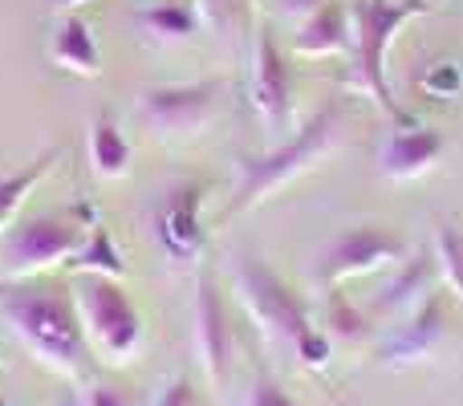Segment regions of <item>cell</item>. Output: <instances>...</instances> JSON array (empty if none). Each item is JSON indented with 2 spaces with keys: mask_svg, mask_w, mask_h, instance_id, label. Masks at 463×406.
Returning <instances> with one entry per match:
<instances>
[{
  "mask_svg": "<svg viewBox=\"0 0 463 406\" xmlns=\"http://www.w3.org/2000/svg\"><path fill=\"white\" fill-rule=\"evenodd\" d=\"M0 317L13 329V337L41 362L45 370L61 378L81 374V358H86V337L78 326V309H73L70 288L61 285H37V280H21L0 293Z\"/></svg>",
  "mask_w": 463,
  "mask_h": 406,
  "instance_id": "cell-1",
  "label": "cell"
},
{
  "mask_svg": "<svg viewBox=\"0 0 463 406\" xmlns=\"http://www.w3.org/2000/svg\"><path fill=\"white\" fill-rule=\"evenodd\" d=\"M342 127H345L342 102H326L297 135H288L285 143H277L269 155H260V159H248L244 167H240L236 192H232V200H228V215H240V212H248V207L264 203L272 192H280V187L293 184L297 175L317 167V163L334 151Z\"/></svg>",
  "mask_w": 463,
  "mask_h": 406,
  "instance_id": "cell-2",
  "label": "cell"
},
{
  "mask_svg": "<svg viewBox=\"0 0 463 406\" xmlns=\"http://www.w3.org/2000/svg\"><path fill=\"white\" fill-rule=\"evenodd\" d=\"M90 228L94 223H86L73 207H53V212H37L8 223L0 231V280L21 285V280L45 277L57 264H70L73 252L86 244Z\"/></svg>",
  "mask_w": 463,
  "mask_h": 406,
  "instance_id": "cell-3",
  "label": "cell"
},
{
  "mask_svg": "<svg viewBox=\"0 0 463 406\" xmlns=\"http://www.w3.org/2000/svg\"><path fill=\"white\" fill-rule=\"evenodd\" d=\"M73 309H78V326L86 337V350L98 354V362L106 366H127L138 350H143V313L135 309L130 293L122 288V280L110 277H86L78 272L70 285Z\"/></svg>",
  "mask_w": 463,
  "mask_h": 406,
  "instance_id": "cell-4",
  "label": "cell"
},
{
  "mask_svg": "<svg viewBox=\"0 0 463 406\" xmlns=\"http://www.w3.org/2000/svg\"><path fill=\"white\" fill-rule=\"evenodd\" d=\"M427 0H350V16H354V53H358V86L374 94V102L383 106L391 118L411 122L407 110L394 102L391 81H386V49L394 45L399 29L407 21L427 13Z\"/></svg>",
  "mask_w": 463,
  "mask_h": 406,
  "instance_id": "cell-5",
  "label": "cell"
},
{
  "mask_svg": "<svg viewBox=\"0 0 463 406\" xmlns=\"http://www.w3.org/2000/svg\"><path fill=\"white\" fill-rule=\"evenodd\" d=\"M232 288L236 301L244 305V313L252 317V326L269 337L272 345H288L313 326L305 301L256 256H236L232 260Z\"/></svg>",
  "mask_w": 463,
  "mask_h": 406,
  "instance_id": "cell-6",
  "label": "cell"
},
{
  "mask_svg": "<svg viewBox=\"0 0 463 406\" xmlns=\"http://www.w3.org/2000/svg\"><path fill=\"white\" fill-rule=\"evenodd\" d=\"M224 102V81H175V86H146L135 110L155 138L163 143H187L216 122Z\"/></svg>",
  "mask_w": 463,
  "mask_h": 406,
  "instance_id": "cell-7",
  "label": "cell"
},
{
  "mask_svg": "<svg viewBox=\"0 0 463 406\" xmlns=\"http://www.w3.org/2000/svg\"><path fill=\"white\" fill-rule=\"evenodd\" d=\"M411 256V244L402 231L386 228V223H358V228H345L334 244L326 248L317 264L321 285L337 288L354 277H370V272L383 269H399Z\"/></svg>",
  "mask_w": 463,
  "mask_h": 406,
  "instance_id": "cell-8",
  "label": "cell"
},
{
  "mask_svg": "<svg viewBox=\"0 0 463 406\" xmlns=\"http://www.w3.org/2000/svg\"><path fill=\"white\" fill-rule=\"evenodd\" d=\"M203 192L208 187L187 179L163 192V200L155 203L151 228H155V244L167 256L175 269H192L203 256L208 244V231H203Z\"/></svg>",
  "mask_w": 463,
  "mask_h": 406,
  "instance_id": "cell-9",
  "label": "cell"
},
{
  "mask_svg": "<svg viewBox=\"0 0 463 406\" xmlns=\"http://www.w3.org/2000/svg\"><path fill=\"white\" fill-rule=\"evenodd\" d=\"M252 110L260 127L269 130L272 146L285 143V130L293 122V70H288L285 53H280L277 37L269 29H256L252 49Z\"/></svg>",
  "mask_w": 463,
  "mask_h": 406,
  "instance_id": "cell-10",
  "label": "cell"
},
{
  "mask_svg": "<svg viewBox=\"0 0 463 406\" xmlns=\"http://www.w3.org/2000/svg\"><path fill=\"white\" fill-rule=\"evenodd\" d=\"M192 321H195V354H200V366H203V374H208V382L220 391L232 378L236 337H232V326H228L224 297H220L212 277H200V285H195Z\"/></svg>",
  "mask_w": 463,
  "mask_h": 406,
  "instance_id": "cell-11",
  "label": "cell"
},
{
  "mask_svg": "<svg viewBox=\"0 0 463 406\" xmlns=\"http://www.w3.org/2000/svg\"><path fill=\"white\" fill-rule=\"evenodd\" d=\"M448 305H443L439 293H431L419 309L407 313L399 329L391 334V342L383 345V362L386 366H415V362H427L443 350L448 342Z\"/></svg>",
  "mask_w": 463,
  "mask_h": 406,
  "instance_id": "cell-12",
  "label": "cell"
},
{
  "mask_svg": "<svg viewBox=\"0 0 463 406\" xmlns=\"http://www.w3.org/2000/svg\"><path fill=\"white\" fill-rule=\"evenodd\" d=\"M448 151V138L435 127H419V122H402L399 130H391L378 151V163L391 179H419L435 167Z\"/></svg>",
  "mask_w": 463,
  "mask_h": 406,
  "instance_id": "cell-13",
  "label": "cell"
},
{
  "mask_svg": "<svg viewBox=\"0 0 463 406\" xmlns=\"http://www.w3.org/2000/svg\"><path fill=\"white\" fill-rule=\"evenodd\" d=\"M354 37V16L350 0H326L317 13H309L293 33V53L297 57H334L345 53Z\"/></svg>",
  "mask_w": 463,
  "mask_h": 406,
  "instance_id": "cell-14",
  "label": "cell"
},
{
  "mask_svg": "<svg viewBox=\"0 0 463 406\" xmlns=\"http://www.w3.org/2000/svg\"><path fill=\"white\" fill-rule=\"evenodd\" d=\"M49 61L61 73H73V78H98L102 73V49H98L86 16L65 13L57 21L53 41H49Z\"/></svg>",
  "mask_w": 463,
  "mask_h": 406,
  "instance_id": "cell-15",
  "label": "cell"
},
{
  "mask_svg": "<svg viewBox=\"0 0 463 406\" xmlns=\"http://www.w3.org/2000/svg\"><path fill=\"white\" fill-rule=\"evenodd\" d=\"M431 280H435V256L431 252H419V256H407L394 272V280L378 293L374 309L378 313H411L431 297Z\"/></svg>",
  "mask_w": 463,
  "mask_h": 406,
  "instance_id": "cell-16",
  "label": "cell"
},
{
  "mask_svg": "<svg viewBox=\"0 0 463 406\" xmlns=\"http://www.w3.org/2000/svg\"><path fill=\"white\" fill-rule=\"evenodd\" d=\"M90 167H94L98 179H106V184H114V179H127L130 175V163H135V151H130L127 135L118 130V122L110 118L106 110H98L94 118H90Z\"/></svg>",
  "mask_w": 463,
  "mask_h": 406,
  "instance_id": "cell-17",
  "label": "cell"
},
{
  "mask_svg": "<svg viewBox=\"0 0 463 406\" xmlns=\"http://www.w3.org/2000/svg\"><path fill=\"white\" fill-rule=\"evenodd\" d=\"M138 24L151 33L155 41H187L200 29V13L187 0H155V5L138 8Z\"/></svg>",
  "mask_w": 463,
  "mask_h": 406,
  "instance_id": "cell-18",
  "label": "cell"
},
{
  "mask_svg": "<svg viewBox=\"0 0 463 406\" xmlns=\"http://www.w3.org/2000/svg\"><path fill=\"white\" fill-rule=\"evenodd\" d=\"M73 272H86V277H110V280H122L127 277V260H122L118 244L110 240V228L94 223L86 231V244L73 252Z\"/></svg>",
  "mask_w": 463,
  "mask_h": 406,
  "instance_id": "cell-19",
  "label": "cell"
},
{
  "mask_svg": "<svg viewBox=\"0 0 463 406\" xmlns=\"http://www.w3.org/2000/svg\"><path fill=\"white\" fill-rule=\"evenodd\" d=\"M61 159V151H49V155H37V159L29 163L24 171H13V175H0V231L13 223L16 207L29 200L33 192H37V184L53 171V163Z\"/></svg>",
  "mask_w": 463,
  "mask_h": 406,
  "instance_id": "cell-20",
  "label": "cell"
},
{
  "mask_svg": "<svg viewBox=\"0 0 463 406\" xmlns=\"http://www.w3.org/2000/svg\"><path fill=\"white\" fill-rule=\"evenodd\" d=\"M435 272L443 277V285L463 301V228L459 223H448L443 220L435 228Z\"/></svg>",
  "mask_w": 463,
  "mask_h": 406,
  "instance_id": "cell-21",
  "label": "cell"
},
{
  "mask_svg": "<svg viewBox=\"0 0 463 406\" xmlns=\"http://www.w3.org/2000/svg\"><path fill=\"white\" fill-rule=\"evenodd\" d=\"M195 13L216 37L236 41L252 21V0H195Z\"/></svg>",
  "mask_w": 463,
  "mask_h": 406,
  "instance_id": "cell-22",
  "label": "cell"
},
{
  "mask_svg": "<svg viewBox=\"0 0 463 406\" xmlns=\"http://www.w3.org/2000/svg\"><path fill=\"white\" fill-rule=\"evenodd\" d=\"M326 334L337 337V342H362V337H366V317H362L345 297H334V301H329V329Z\"/></svg>",
  "mask_w": 463,
  "mask_h": 406,
  "instance_id": "cell-23",
  "label": "cell"
},
{
  "mask_svg": "<svg viewBox=\"0 0 463 406\" xmlns=\"http://www.w3.org/2000/svg\"><path fill=\"white\" fill-rule=\"evenodd\" d=\"M293 354H297V362H301V366L321 370V366H329V358H334V337H329L326 329L309 326V329H305V334L293 342Z\"/></svg>",
  "mask_w": 463,
  "mask_h": 406,
  "instance_id": "cell-24",
  "label": "cell"
},
{
  "mask_svg": "<svg viewBox=\"0 0 463 406\" xmlns=\"http://www.w3.org/2000/svg\"><path fill=\"white\" fill-rule=\"evenodd\" d=\"M151 406H208L200 399V391H195L187 378H171V382H163V391L151 399Z\"/></svg>",
  "mask_w": 463,
  "mask_h": 406,
  "instance_id": "cell-25",
  "label": "cell"
},
{
  "mask_svg": "<svg viewBox=\"0 0 463 406\" xmlns=\"http://www.w3.org/2000/svg\"><path fill=\"white\" fill-rule=\"evenodd\" d=\"M86 406H135L127 386H114V382H90L86 394H81Z\"/></svg>",
  "mask_w": 463,
  "mask_h": 406,
  "instance_id": "cell-26",
  "label": "cell"
},
{
  "mask_svg": "<svg viewBox=\"0 0 463 406\" xmlns=\"http://www.w3.org/2000/svg\"><path fill=\"white\" fill-rule=\"evenodd\" d=\"M463 86V78H459V70L456 65H431V73L423 78V90L427 94H435V98H448V94H456V90Z\"/></svg>",
  "mask_w": 463,
  "mask_h": 406,
  "instance_id": "cell-27",
  "label": "cell"
},
{
  "mask_svg": "<svg viewBox=\"0 0 463 406\" xmlns=\"http://www.w3.org/2000/svg\"><path fill=\"white\" fill-rule=\"evenodd\" d=\"M248 406H301L293 394H285L277 382H256L248 391Z\"/></svg>",
  "mask_w": 463,
  "mask_h": 406,
  "instance_id": "cell-28",
  "label": "cell"
},
{
  "mask_svg": "<svg viewBox=\"0 0 463 406\" xmlns=\"http://www.w3.org/2000/svg\"><path fill=\"white\" fill-rule=\"evenodd\" d=\"M321 5H326V0H272L277 16H288V21H305V16L317 13Z\"/></svg>",
  "mask_w": 463,
  "mask_h": 406,
  "instance_id": "cell-29",
  "label": "cell"
},
{
  "mask_svg": "<svg viewBox=\"0 0 463 406\" xmlns=\"http://www.w3.org/2000/svg\"><path fill=\"white\" fill-rule=\"evenodd\" d=\"M53 5H61V8H70V13H78V8L90 5V0H53Z\"/></svg>",
  "mask_w": 463,
  "mask_h": 406,
  "instance_id": "cell-30",
  "label": "cell"
},
{
  "mask_svg": "<svg viewBox=\"0 0 463 406\" xmlns=\"http://www.w3.org/2000/svg\"><path fill=\"white\" fill-rule=\"evenodd\" d=\"M57 406H86V402H81V399H78V394H70V399H61V402H57Z\"/></svg>",
  "mask_w": 463,
  "mask_h": 406,
  "instance_id": "cell-31",
  "label": "cell"
},
{
  "mask_svg": "<svg viewBox=\"0 0 463 406\" xmlns=\"http://www.w3.org/2000/svg\"><path fill=\"white\" fill-rule=\"evenodd\" d=\"M0 406H8V402H0Z\"/></svg>",
  "mask_w": 463,
  "mask_h": 406,
  "instance_id": "cell-32",
  "label": "cell"
}]
</instances>
